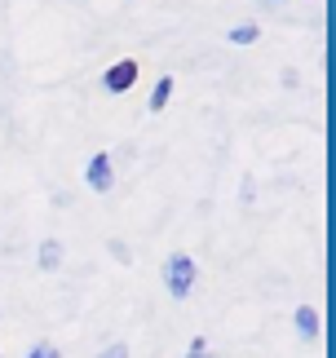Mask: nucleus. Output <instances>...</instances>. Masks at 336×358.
Segmentation results:
<instances>
[{"mask_svg": "<svg viewBox=\"0 0 336 358\" xmlns=\"http://www.w3.org/2000/svg\"><path fill=\"white\" fill-rule=\"evenodd\" d=\"M297 332H301V341H318V310L314 306H297Z\"/></svg>", "mask_w": 336, "mask_h": 358, "instance_id": "nucleus-4", "label": "nucleus"}, {"mask_svg": "<svg viewBox=\"0 0 336 358\" xmlns=\"http://www.w3.org/2000/svg\"><path fill=\"white\" fill-rule=\"evenodd\" d=\"M261 5H284V0H261Z\"/></svg>", "mask_w": 336, "mask_h": 358, "instance_id": "nucleus-11", "label": "nucleus"}, {"mask_svg": "<svg viewBox=\"0 0 336 358\" xmlns=\"http://www.w3.org/2000/svg\"><path fill=\"white\" fill-rule=\"evenodd\" d=\"M27 358H58V345H49V341H45V345H36Z\"/></svg>", "mask_w": 336, "mask_h": 358, "instance_id": "nucleus-9", "label": "nucleus"}, {"mask_svg": "<svg viewBox=\"0 0 336 358\" xmlns=\"http://www.w3.org/2000/svg\"><path fill=\"white\" fill-rule=\"evenodd\" d=\"M97 358H129V345H120V341H115V345H106Z\"/></svg>", "mask_w": 336, "mask_h": 358, "instance_id": "nucleus-10", "label": "nucleus"}, {"mask_svg": "<svg viewBox=\"0 0 336 358\" xmlns=\"http://www.w3.org/2000/svg\"><path fill=\"white\" fill-rule=\"evenodd\" d=\"M173 89H177V85H173V76H160V80H155V89H150V102H146V106H150V111H164L168 98H173Z\"/></svg>", "mask_w": 336, "mask_h": 358, "instance_id": "nucleus-5", "label": "nucleus"}, {"mask_svg": "<svg viewBox=\"0 0 336 358\" xmlns=\"http://www.w3.org/2000/svg\"><path fill=\"white\" fill-rule=\"evenodd\" d=\"M195 274H200V270H195V261L186 252H173V257L164 261V287H168V296L186 301L190 287H195Z\"/></svg>", "mask_w": 336, "mask_h": 358, "instance_id": "nucleus-1", "label": "nucleus"}, {"mask_svg": "<svg viewBox=\"0 0 336 358\" xmlns=\"http://www.w3.org/2000/svg\"><path fill=\"white\" fill-rule=\"evenodd\" d=\"M84 182H89V190H97V195H111V186H115V169H111V155H106V150H97V155L89 159Z\"/></svg>", "mask_w": 336, "mask_h": 358, "instance_id": "nucleus-2", "label": "nucleus"}, {"mask_svg": "<svg viewBox=\"0 0 336 358\" xmlns=\"http://www.w3.org/2000/svg\"><path fill=\"white\" fill-rule=\"evenodd\" d=\"M102 85H106L111 93H129V89L137 85V62H133V58H120L115 66H106Z\"/></svg>", "mask_w": 336, "mask_h": 358, "instance_id": "nucleus-3", "label": "nucleus"}, {"mask_svg": "<svg viewBox=\"0 0 336 358\" xmlns=\"http://www.w3.org/2000/svg\"><path fill=\"white\" fill-rule=\"evenodd\" d=\"M186 358H213V354H208V336H195L190 350H186Z\"/></svg>", "mask_w": 336, "mask_h": 358, "instance_id": "nucleus-8", "label": "nucleus"}, {"mask_svg": "<svg viewBox=\"0 0 336 358\" xmlns=\"http://www.w3.org/2000/svg\"><path fill=\"white\" fill-rule=\"evenodd\" d=\"M58 266H62V243L45 239V243H40V270H58Z\"/></svg>", "mask_w": 336, "mask_h": 358, "instance_id": "nucleus-6", "label": "nucleus"}, {"mask_svg": "<svg viewBox=\"0 0 336 358\" xmlns=\"http://www.w3.org/2000/svg\"><path fill=\"white\" fill-rule=\"evenodd\" d=\"M230 45H257V40H261V27L257 22H239V27H230Z\"/></svg>", "mask_w": 336, "mask_h": 358, "instance_id": "nucleus-7", "label": "nucleus"}]
</instances>
